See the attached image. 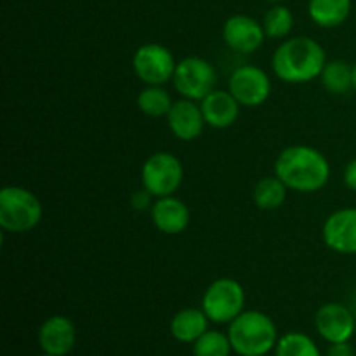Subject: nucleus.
<instances>
[{
	"label": "nucleus",
	"mask_w": 356,
	"mask_h": 356,
	"mask_svg": "<svg viewBox=\"0 0 356 356\" xmlns=\"http://www.w3.org/2000/svg\"><path fill=\"white\" fill-rule=\"evenodd\" d=\"M205 124L212 129H228L240 117V103L229 90L214 89L200 101Z\"/></svg>",
	"instance_id": "dca6fc26"
},
{
	"label": "nucleus",
	"mask_w": 356,
	"mask_h": 356,
	"mask_svg": "<svg viewBox=\"0 0 356 356\" xmlns=\"http://www.w3.org/2000/svg\"><path fill=\"white\" fill-rule=\"evenodd\" d=\"M228 325L229 343L238 356H266L280 339L271 316L259 309H243Z\"/></svg>",
	"instance_id": "7ed1b4c3"
},
{
	"label": "nucleus",
	"mask_w": 356,
	"mask_h": 356,
	"mask_svg": "<svg viewBox=\"0 0 356 356\" xmlns=\"http://www.w3.org/2000/svg\"><path fill=\"white\" fill-rule=\"evenodd\" d=\"M327 356H353V348L350 346V343L330 344Z\"/></svg>",
	"instance_id": "bb28decb"
},
{
	"label": "nucleus",
	"mask_w": 356,
	"mask_h": 356,
	"mask_svg": "<svg viewBox=\"0 0 356 356\" xmlns=\"http://www.w3.org/2000/svg\"><path fill=\"white\" fill-rule=\"evenodd\" d=\"M263 28L268 38L285 40L294 28V14L287 6L275 3L263 17Z\"/></svg>",
	"instance_id": "4be33fe9"
},
{
	"label": "nucleus",
	"mask_w": 356,
	"mask_h": 356,
	"mask_svg": "<svg viewBox=\"0 0 356 356\" xmlns=\"http://www.w3.org/2000/svg\"><path fill=\"white\" fill-rule=\"evenodd\" d=\"M44 216L42 202L33 191L23 186L0 190V228L7 233H28L38 226Z\"/></svg>",
	"instance_id": "20e7f679"
},
{
	"label": "nucleus",
	"mask_w": 356,
	"mask_h": 356,
	"mask_svg": "<svg viewBox=\"0 0 356 356\" xmlns=\"http://www.w3.org/2000/svg\"><path fill=\"white\" fill-rule=\"evenodd\" d=\"M315 329L329 344L350 343L356 330L355 315L341 302H325L315 313Z\"/></svg>",
	"instance_id": "9d476101"
},
{
	"label": "nucleus",
	"mask_w": 356,
	"mask_h": 356,
	"mask_svg": "<svg viewBox=\"0 0 356 356\" xmlns=\"http://www.w3.org/2000/svg\"><path fill=\"white\" fill-rule=\"evenodd\" d=\"M136 103H138L139 111L146 117L162 118L167 117L174 101L169 90L163 89V86H146L145 89L139 90Z\"/></svg>",
	"instance_id": "412c9836"
},
{
	"label": "nucleus",
	"mask_w": 356,
	"mask_h": 356,
	"mask_svg": "<svg viewBox=\"0 0 356 356\" xmlns=\"http://www.w3.org/2000/svg\"><path fill=\"white\" fill-rule=\"evenodd\" d=\"M266 2H271V3H282L284 0H266Z\"/></svg>",
	"instance_id": "c85d7f7f"
},
{
	"label": "nucleus",
	"mask_w": 356,
	"mask_h": 356,
	"mask_svg": "<svg viewBox=\"0 0 356 356\" xmlns=\"http://www.w3.org/2000/svg\"><path fill=\"white\" fill-rule=\"evenodd\" d=\"M233 351L228 334L211 330L193 343V356H229Z\"/></svg>",
	"instance_id": "b1692460"
},
{
	"label": "nucleus",
	"mask_w": 356,
	"mask_h": 356,
	"mask_svg": "<svg viewBox=\"0 0 356 356\" xmlns=\"http://www.w3.org/2000/svg\"><path fill=\"white\" fill-rule=\"evenodd\" d=\"M275 176L298 193L320 191L330 177V163L320 149L308 145H294L282 149L275 160Z\"/></svg>",
	"instance_id": "f257e3e1"
},
{
	"label": "nucleus",
	"mask_w": 356,
	"mask_h": 356,
	"mask_svg": "<svg viewBox=\"0 0 356 356\" xmlns=\"http://www.w3.org/2000/svg\"><path fill=\"white\" fill-rule=\"evenodd\" d=\"M287 190L284 181L278 176H266L261 177L256 183L252 191L254 204L261 209V211H277L285 204L287 198Z\"/></svg>",
	"instance_id": "6ab92c4d"
},
{
	"label": "nucleus",
	"mask_w": 356,
	"mask_h": 356,
	"mask_svg": "<svg viewBox=\"0 0 356 356\" xmlns=\"http://www.w3.org/2000/svg\"><path fill=\"white\" fill-rule=\"evenodd\" d=\"M176 66L174 54L162 44H145L132 56L134 75L146 86H165L172 82Z\"/></svg>",
	"instance_id": "6e6552de"
},
{
	"label": "nucleus",
	"mask_w": 356,
	"mask_h": 356,
	"mask_svg": "<svg viewBox=\"0 0 356 356\" xmlns=\"http://www.w3.org/2000/svg\"><path fill=\"white\" fill-rule=\"evenodd\" d=\"M245 306V291L233 278H219L205 289L202 309L212 323H232Z\"/></svg>",
	"instance_id": "423d86ee"
},
{
	"label": "nucleus",
	"mask_w": 356,
	"mask_h": 356,
	"mask_svg": "<svg viewBox=\"0 0 356 356\" xmlns=\"http://www.w3.org/2000/svg\"><path fill=\"white\" fill-rule=\"evenodd\" d=\"M209 316L202 308H184L177 312L170 320V334L176 341L193 344L198 337L209 330Z\"/></svg>",
	"instance_id": "f3484780"
},
{
	"label": "nucleus",
	"mask_w": 356,
	"mask_h": 356,
	"mask_svg": "<svg viewBox=\"0 0 356 356\" xmlns=\"http://www.w3.org/2000/svg\"><path fill=\"white\" fill-rule=\"evenodd\" d=\"M351 0H309V19L320 28H337L350 17Z\"/></svg>",
	"instance_id": "a211bd4d"
},
{
	"label": "nucleus",
	"mask_w": 356,
	"mask_h": 356,
	"mask_svg": "<svg viewBox=\"0 0 356 356\" xmlns=\"http://www.w3.org/2000/svg\"><path fill=\"white\" fill-rule=\"evenodd\" d=\"M322 236L330 250L344 256L356 254V209H339L325 219Z\"/></svg>",
	"instance_id": "f8f14e48"
},
{
	"label": "nucleus",
	"mask_w": 356,
	"mask_h": 356,
	"mask_svg": "<svg viewBox=\"0 0 356 356\" xmlns=\"http://www.w3.org/2000/svg\"><path fill=\"white\" fill-rule=\"evenodd\" d=\"M343 181L344 184H346L348 190L355 191L356 193V159L351 160V162L346 165V169H344Z\"/></svg>",
	"instance_id": "a878e982"
},
{
	"label": "nucleus",
	"mask_w": 356,
	"mask_h": 356,
	"mask_svg": "<svg viewBox=\"0 0 356 356\" xmlns=\"http://www.w3.org/2000/svg\"><path fill=\"white\" fill-rule=\"evenodd\" d=\"M172 83L181 97L202 101L216 89L218 73L207 59L198 58V56H188L177 63Z\"/></svg>",
	"instance_id": "0eeeda50"
},
{
	"label": "nucleus",
	"mask_w": 356,
	"mask_h": 356,
	"mask_svg": "<svg viewBox=\"0 0 356 356\" xmlns=\"http://www.w3.org/2000/svg\"><path fill=\"white\" fill-rule=\"evenodd\" d=\"M149 212H152V221L155 228L165 235H179L190 226V209L181 198L174 195L156 198Z\"/></svg>",
	"instance_id": "2eb2a0df"
},
{
	"label": "nucleus",
	"mask_w": 356,
	"mask_h": 356,
	"mask_svg": "<svg viewBox=\"0 0 356 356\" xmlns=\"http://www.w3.org/2000/svg\"><path fill=\"white\" fill-rule=\"evenodd\" d=\"M197 103L198 101L181 97L179 101H174L172 108L167 113V125L174 138H177L179 141H195L197 138H200L204 127L207 125L204 113H202V106Z\"/></svg>",
	"instance_id": "4468645a"
},
{
	"label": "nucleus",
	"mask_w": 356,
	"mask_h": 356,
	"mask_svg": "<svg viewBox=\"0 0 356 356\" xmlns=\"http://www.w3.org/2000/svg\"><path fill=\"white\" fill-rule=\"evenodd\" d=\"M263 23L247 14H233L222 24V40L232 51L252 54L264 44Z\"/></svg>",
	"instance_id": "9b49d317"
},
{
	"label": "nucleus",
	"mask_w": 356,
	"mask_h": 356,
	"mask_svg": "<svg viewBox=\"0 0 356 356\" xmlns=\"http://www.w3.org/2000/svg\"><path fill=\"white\" fill-rule=\"evenodd\" d=\"M353 90H356V63L353 65Z\"/></svg>",
	"instance_id": "cd10ccee"
},
{
	"label": "nucleus",
	"mask_w": 356,
	"mask_h": 356,
	"mask_svg": "<svg viewBox=\"0 0 356 356\" xmlns=\"http://www.w3.org/2000/svg\"><path fill=\"white\" fill-rule=\"evenodd\" d=\"M325 63V49L312 37L285 38L271 56L273 73L285 83H308L320 79Z\"/></svg>",
	"instance_id": "f03ea898"
},
{
	"label": "nucleus",
	"mask_w": 356,
	"mask_h": 356,
	"mask_svg": "<svg viewBox=\"0 0 356 356\" xmlns=\"http://www.w3.org/2000/svg\"><path fill=\"white\" fill-rule=\"evenodd\" d=\"M228 90L240 106L256 108L268 101L271 94V80L263 68L256 65H242L229 75Z\"/></svg>",
	"instance_id": "1a4fd4ad"
},
{
	"label": "nucleus",
	"mask_w": 356,
	"mask_h": 356,
	"mask_svg": "<svg viewBox=\"0 0 356 356\" xmlns=\"http://www.w3.org/2000/svg\"><path fill=\"white\" fill-rule=\"evenodd\" d=\"M275 356H322V353L305 332H287L278 339Z\"/></svg>",
	"instance_id": "5701e85b"
},
{
	"label": "nucleus",
	"mask_w": 356,
	"mask_h": 356,
	"mask_svg": "<svg viewBox=\"0 0 356 356\" xmlns=\"http://www.w3.org/2000/svg\"><path fill=\"white\" fill-rule=\"evenodd\" d=\"M37 356H52V355H47V353H40V355H37Z\"/></svg>",
	"instance_id": "c756f323"
},
{
	"label": "nucleus",
	"mask_w": 356,
	"mask_h": 356,
	"mask_svg": "<svg viewBox=\"0 0 356 356\" xmlns=\"http://www.w3.org/2000/svg\"><path fill=\"white\" fill-rule=\"evenodd\" d=\"M152 198L153 195L148 193V191L143 188V190H138L134 195H132L131 198V205L132 209H136V211H145V209H152Z\"/></svg>",
	"instance_id": "393cba45"
},
{
	"label": "nucleus",
	"mask_w": 356,
	"mask_h": 356,
	"mask_svg": "<svg viewBox=\"0 0 356 356\" xmlns=\"http://www.w3.org/2000/svg\"><path fill=\"white\" fill-rule=\"evenodd\" d=\"M320 80L330 94H336V96L348 94L353 89V65H348L343 59L327 61Z\"/></svg>",
	"instance_id": "aec40b11"
},
{
	"label": "nucleus",
	"mask_w": 356,
	"mask_h": 356,
	"mask_svg": "<svg viewBox=\"0 0 356 356\" xmlns=\"http://www.w3.org/2000/svg\"><path fill=\"white\" fill-rule=\"evenodd\" d=\"M184 179V169L176 155L156 152L145 160L141 167V184L153 198L174 195Z\"/></svg>",
	"instance_id": "39448f33"
},
{
	"label": "nucleus",
	"mask_w": 356,
	"mask_h": 356,
	"mask_svg": "<svg viewBox=\"0 0 356 356\" xmlns=\"http://www.w3.org/2000/svg\"><path fill=\"white\" fill-rule=\"evenodd\" d=\"M42 353L52 356H66L76 344L75 323L65 315H52L40 325L37 334Z\"/></svg>",
	"instance_id": "ddd939ff"
}]
</instances>
